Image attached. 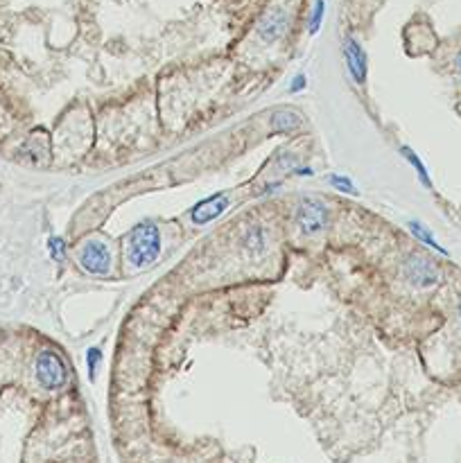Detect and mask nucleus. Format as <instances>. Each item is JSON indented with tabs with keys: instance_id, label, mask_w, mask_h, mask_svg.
<instances>
[{
	"instance_id": "1",
	"label": "nucleus",
	"mask_w": 461,
	"mask_h": 463,
	"mask_svg": "<svg viewBox=\"0 0 461 463\" xmlns=\"http://www.w3.org/2000/svg\"><path fill=\"white\" fill-rule=\"evenodd\" d=\"M161 256V231L154 219H143L127 235V260L136 269H149Z\"/></svg>"
},
{
	"instance_id": "2",
	"label": "nucleus",
	"mask_w": 461,
	"mask_h": 463,
	"mask_svg": "<svg viewBox=\"0 0 461 463\" xmlns=\"http://www.w3.org/2000/svg\"><path fill=\"white\" fill-rule=\"evenodd\" d=\"M294 222H297V229L303 235H319L321 231L328 229L330 224V208L326 201L314 199V197H305L299 201L297 210H294Z\"/></svg>"
},
{
	"instance_id": "3",
	"label": "nucleus",
	"mask_w": 461,
	"mask_h": 463,
	"mask_svg": "<svg viewBox=\"0 0 461 463\" xmlns=\"http://www.w3.org/2000/svg\"><path fill=\"white\" fill-rule=\"evenodd\" d=\"M34 373H37L39 384L43 389H48V391L62 389L66 384V379H68L66 364L55 350H41L37 355V362H34Z\"/></svg>"
},
{
	"instance_id": "4",
	"label": "nucleus",
	"mask_w": 461,
	"mask_h": 463,
	"mask_svg": "<svg viewBox=\"0 0 461 463\" xmlns=\"http://www.w3.org/2000/svg\"><path fill=\"white\" fill-rule=\"evenodd\" d=\"M77 263L91 276H106L111 271V248L102 240H86L77 248Z\"/></svg>"
},
{
	"instance_id": "5",
	"label": "nucleus",
	"mask_w": 461,
	"mask_h": 463,
	"mask_svg": "<svg viewBox=\"0 0 461 463\" xmlns=\"http://www.w3.org/2000/svg\"><path fill=\"white\" fill-rule=\"evenodd\" d=\"M290 23H292V9L290 7L280 5V3H274L271 7H267L265 14L260 16V23H258L260 41H265V43L278 41L283 34L290 30Z\"/></svg>"
},
{
	"instance_id": "6",
	"label": "nucleus",
	"mask_w": 461,
	"mask_h": 463,
	"mask_svg": "<svg viewBox=\"0 0 461 463\" xmlns=\"http://www.w3.org/2000/svg\"><path fill=\"white\" fill-rule=\"evenodd\" d=\"M403 276L414 287H432L439 282V269L430 258L414 253L403 260Z\"/></svg>"
},
{
	"instance_id": "7",
	"label": "nucleus",
	"mask_w": 461,
	"mask_h": 463,
	"mask_svg": "<svg viewBox=\"0 0 461 463\" xmlns=\"http://www.w3.org/2000/svg\"><path fill=\"white\" fill-rule=\"evenodd\" d=\"M231 206V197L229 193H217V195H210L202 201H197L195 208L190 210V219L195 227H206L212 219L222 217V212Z\"/></svg>"
},
{
	"instance_id": "8",
	"label": "nucleus",
	"mask_w": 461,
	"mask_h": 463,
	"mask_svg": "<svg viewBox=\"0 0 461 463\" xmlns=\"http://www.w3.org/2000/svg\"><path fill=\"white\" fill-rule=\"evenodd\" d=\"M344 62H346L348 75L353 77V81H355V84H364L366 75H369V59H366L362 45L353 37L344 41Z\"/></svg>"
},
{
	"instance_id": "9",
	"label": "nucleus",
	"mask_w": 461,
	"mask_h": 463,
	"mask_svg": "<svg viewBox=\"0 0 461 463\" xmlns=\"http://www.w3.org/2000/svg\"><path fill=\"white\" fill-rule=\"evenodd\" d=\"M242 248L249 258H263L267 253V233L263 227H249L242 233Z\"/></svg>"
},
{
	"instance_id": "10",
	"label": "nucleus",
	"mask_w": 461,
	"mask_h": 463,
	"mask_svg": "<svg viewBox=\"0 0 461 463\" xmlns=\"http://www.w3.org/2000/svg\"><path fill=\"white\" fill-rule=\"evenodd\" d=\"M301 125H303V118L290 109H280L271 115V127L280 134H290V132H294V129H299Z\"/></svg>"
},
{
	"instance_id": "11",
	"label": "nucleus",
	"mask_w": 461,
	"mask_h": 463,
	"mask_svg": "<svg viewBox=\"0 0 461 463\" xmlns=\"http://www.w3.org/2000/svg\"><path fill=\"white\" fill-rule=\"evenodd\" d=\"M400 154L405 156V161L411 165L414 170H416V174H419V181L425 185V188H432V181H430V174H428V170H425V165L421 163V159L416 156V152H414L411 147H407V145H403L400 147Z\"/></svg>"
},
{
	"instance_id": "12",
	"label": "nucleus",
	"mask_w": 461,
	"mask_h": 463,
	"mask_svg": "<svg viewBox=\"0 0 461 463\" xmlns=\"http://www.w3.org/2000/svg\"><path fill=\"white\" fill-rule=\"evenodd\" d=\"M409 231H411L414 235H416V237H419V240H421L423 244H428V246L436 248V251H439V253H448L445 248H443V246H441L439 242L434 240V237H432V233H430L428 229H425L421 222H409Z\"/></svg>"
},
{
	"instance_id": "13",
	"label": "nucleus",
	"mask_w": 461,
	"mask_h": 463,
	"mask_svg": "<svg viewBox=\"0 0 461 463\" xmlns=\"http://www.w3.org/2000/svg\"><path fill=\"white\" fill-rule=\"evenodd\" d=\"M328 183L333 185L335 190H339L341 195H358V188H355V183L351 181V176H344V174H330V176H328Z\"/></svg>"
},
{
	"instance_id": "14",
	"label": "nucleus",
	"mask_w": 461,
	"mask_h": 463,
	"mask_svg": "<svg viewBox=\"0 0 461 463\" xmlns=\"http://www.w3.org/2000/svg\"><path fill=\"white\" fill-rule=\"evenodd\" d=\"M48 251H50V258L55 260V263H64V258H66V242H64V237H50L48 240Z\"/></svg>"
},
{
	"instance_id": "15",
	"label": "nucleus",
	"mask_w": 461,
	"mask_h": 463,
	"mask_svg": "<svg viewBox=\"0 0 461 463\" xmlns=\"http://www.w3.org/2000/svg\"><path fill=\"white\" fill-rule=\"evenodd\" d=\"M102 362V348L98 346H91L86 350V366H89V377H91V382L96 379L98 375V364Z\"/></svg>"
},
{
	"instance_id": "16",
	"label": "nucleus",
	"mask_w": 461,
	"mask_h": 463,
	"mask_svg": "<svg viewBox=\"0 0 461 463\" xmlns=\"http://www.w3.org/2000/svg\"><path fill=\"white\" fill-rule=\"evenodd\" d=\"M324 14H326V3L324 0H317L314 7H312V16H310V34H317L319 30H321Z\"/></svg>"
},
{
	"instance_id": "17",
	"label": "nucleus",
	"mask_w": 461,
	"mask_h": 463,
	"mask_svg": "<svg viewBox=\"0 0 461 463\" xmlns=\"http://www.w3.org/2000/svg\"><path fill=\"white\" fill-rule=\"evenodd\" d=\"M305 75H297L292 79V84H290V93H301L303 88H305Z\"/></svg>"
},
{
	"instance_id": "18",
	"label": "nucleus",
	"mask_w": 461,
	"mask_h": 463,
	"mask_svg": "<svg viewBox=\"0 0 461 463\" xmlns=\"http://www.w3.org/2000/svg\"><path fill=\"white\" fill-rule=\"evenodd\" d=\"M292 172H294V174H305V176H310V174H312V168H294Z\"/></svg>"
},
{
	"instance_id": "19",
	"label": "nucleus",
	"mask_w": 461,
	"mask_h": 463,
	"mask_svg": "<svg viewBox=\"0 0 461 463\" xmlns=\"http://www.w3.org/2000/svg\"><path fill=\"white\" fill-rule=\"evenodd\" d=\"M459 314H461V305H459Z\"/></svg>"
},
{
	"instance_id": "20",
	"label": "nucleus",
	"mask_w": 461,
	"mask_h": 463,
	"mask_svg": "<svg viewBox=\"0 0 461 463\" xmlns=\"http://www.w3.org/2000/svg\"><path fill=\"white\" fill-rule=\"evenodd\" d=\"M459 66H461V64H459Z\"/></svg>"
}]
</instances>
